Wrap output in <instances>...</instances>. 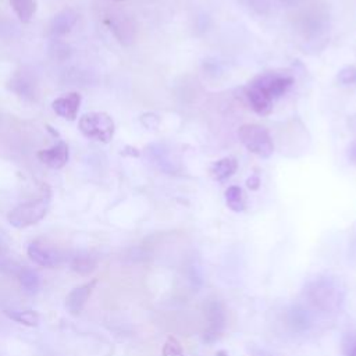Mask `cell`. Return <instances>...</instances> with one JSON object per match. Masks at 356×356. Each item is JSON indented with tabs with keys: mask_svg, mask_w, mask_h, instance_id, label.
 Here are the masks:
<instances>
[{
	"mask_svg": "<svg viewBox=\"0 0 356 356\" xmlns=\"http://www.w3.org/2000/svg\"><path fill=\"white\" fill-rule=\"evenodd\" d=\"M305 296L310 305L323 312H334L342 302L339 285L330 277H317L305 286Z\"/></svg>",
	"mask_w": 356,
	"mask_h": 356,
	"instance_id": "1",
	"label": "cell"
},
{
	"mask_svg": "<svg viewBox=\"0 0 356 356\" xmlns=\"http://www.w3.org/2000/svg\"><path fill=\"white\" fill-rule=\"evenodd\" d=\"M78 128L88 139L102 143H108L115 132L113 118L103 111L85 113L78 121Z\"/></svg>",
	"mask_w": 356,
	"mask_h": 356,
	"instance_id": "2",
	"label": "cell"
},
{
	"mask_svg": "<svg viewBox=\"0 0 356 356\" xmlns=\"http://www.w3.org/2000/svg\"><path fill=\"white\" fill-rule=\"evenodd\" d=\"M49 203H50L49 193L43 195L39 199L21 203L8 213L7 220L15 228H26V227L35 225L46 216L49 210Z\"/></svg>",
	"mask_w": 356,
	"mask_h": 356,
	"instance_id": "3",
	"label": "cell"
},
{
	"mask_svg": "<svg viewBox=\"0 0 356 356\" xmlns=\"http://www.w3.org/2000/svg\"><path fill=\"white\" fill-rule=\"evenodd\" d=\"M239 139L242 145L259 157L267 159L274 152V143L268 131L259 124H245L239 128Z\"/></svg>",
	"mask_w": 356,
	"mask_h": 356,
	"instance_id": "4",
	"label": "cell"
},
{
	"mask_svg": "<svg viewBox=\"0 0 356 356\" xmlns=\"http://www.w3.org/2000/svg\"><path fill=\"white\" fill-rule=\"evenodd\" d=\"M204 318L206 328L203 331V341L206 343H213L221 337L227 321L225 309L218 299H210L206 302Z\"/></svg>",
	"mask_w": 356,
	"mask_h": 356,
	"instance_id": "5",
	"label": "cell"
},
{
	"mask_svg": "<svg viewBox=\"0 0 356 356\" xmlns=\"http://www.w3.org/2000/svg\"><path fill=\"white\" fill-rule=\"evenodd\" d=\"M293 83V79L286 75H280V74H263L256 76L250 86L259 89L261 93H264L267 97L277 99L282 96L289 86Z\"/></svg>",
	"mask_w": 356,
	"mask_h": 356,
	"instance_id": "6",
	"label": "cell"
},
{
	"mask_svg": "<svg viewBox=\"0 0 356 356\" xmlns=\"http://www.w3.org/2000/svg\"><path fill=\"white\" fill-rule=\"evenodd\" d=\"M26 253L33 263H36L38 266H42V267H47V268H54L56 266H58L63 261V257H64L58 249H56L50 243L39 241V239L32 241L28 245Z\"/></svg>",
	"mask_w": 356,
	"mask_h": 356,
	"instance_id": "7",
	"label": "cell"
},
{
	"mask_svg": "<svg viewBox=\"0 0 356 356\" xmlns=\"http://www.w3.org/2000/svg\"><path fill=\"white\" fill-rule=\"evenodd\" d=\"M104 22L120 43L128 46L135 40V25L125 14L111 13L104 18Z\"/></svg>",
	"mask_w": 356,
	"mask_h": 356,
	"instance_id": "8",
	"label": "cell"
},
{
	"mask_svg": "<svg viewBox=\"0 0 356 356\" xmlns=\"http://www.w3.org/2000/svg\"><path fill=\"white\" fill-rule=\"evenodd\" d=\"M8 88L25 100H33L38 96V81L31 71H17L8 82Z\"/></svg>",
	"mask_w": 356,
	"mask_h": 356,
	"instance_id": "9",
	"label": "cell"
},
{
	"mask_svg": "<svg viewBox=\"0 0 356 356\" xmlns=\"http://www.w3.org/2000/svg\"><path fill=\"white\" fill-rule=\"evenodd\" d=\"M96 284H97V280H90L89 282L75 286L74 289H71L68 292V295L65 296V309L70 314L76 316L82 312V309L85 307L86 302L89 300Z\"/></svg>",
	"mask_w": 356,
	"mask_h": 356,
	"instance_id": "10",
	"label": "cell"
},
{
	"mask_svg": "<svg viewBox=\"0 0 356 356\" xmlns=\"http://www.w3.org/2000/svg\"><path fill=\"white\" fill-rule=\"evenodd\" d=\"M70 157L68 145L64 140H58L51 147L42 149L38 152V159L53 170L63 168Z\"/></svg>",
	"mask_w": 356,
	"mask_h": 356,
	"instance_id": "11",
	"label": "cell"
},
{
	"mask_svg": "<svg viewBox=\"0 0 356 356\" xmlns=\"http://www.w3.org/2000/svg\"><path fill=\"white\" fill-rule=\"evenodd\" d=\"M82 102V96L78 92H71L53 100L51 107L54 113L68 121H74L78 115V110Z\"/></svg>",
	"mask_w": 356,
	"mask_h": 356,
	"instance_id": "12",
	"label": "cell"
},
{
	"mask_svg": "<svg viewBox=\"0 0 356 356\" xmlns=\"http://www.w3.org/2000/svg\"><path fill=\"white\" fill-rule=\"evenodd\" d=\"M76 21H78V14L74 8H71V7L63 8L51 18L50 25H49V32L53 38L64 36L68 32H71V29L74 28Z\"/></svg>",
	"mask_w": 356,
	"mask_h": 356,
	"instance_id": "13",
	"label": "cell"
},
{
	"mask_svg": "<svg viewBox=\"0 0 356 356\" xmlns=\"http://www.w3.org/2000/svg\"><path fill=\"white\" fill-rule=\"evenodd\" d=\"M97 261L93 254L88 252H78L70 260V267L81 277H88L96 270Z\"/></svg>",
	"mask_w": 356,
	"mask_h": 356,
	"instance_id": "14",
	"label": "cell"
},
{
	"mask_svg": "<svg viewBox=\"0 0 356 356\" xmlns=\"http://www.w3.org/2000/svg\"><path fill=\"white\" fill-rule=\"evenodd\" d=\"M17 278H18L22 289L29 295L39 292V289L42 286V280H40V275L38 274V271H35L33 268L26 267V266H21V268L17 274Z\"/></svg>",
	"mask_w": 356,
	"mask_h": 356,
	"instance_id": "15",
	"label": "cell"
},
{
	"mask_svg": "<svg viewBox=\"0 0 356 356\" xmlns=\"http://www.w3.org/2000/svg\"><path fill=\"white\" fill-rule=\"evenodd\" d=\"M246 96L249 99L250 107L259 115H267L273 110V100L261 93L259 89L249 86V89L246 90Z\"/></svg>",
	"mask_w": 356,
	"mask_h": 356,
	"instance_id": "16",
	"label": "cell"
},
{
	"mask_svg": "<svg viewBox=\"0 0 356 356\" xmlns=\"http://www.w3.org/2000/svg\"><path fill=\"white\" fill-rule=\"evenodd\" d=\"M236 167H238V163L234 157H224L217 160L211 165L210 172L216 181H225L236 171Z\"/></svg>",
	"mask_w": 356,
	"mask_h": 356,
	"instance_id": "17",
	"label": "cell"
},
{
	"mask_svg": "<svg viewBox=\"0 0 356 356\" xmlns=\"http://www.w3.org/2000/svg\"><path fill=\"white\" fill-rule=\"evenodd\" d=\"M4 314L13 321L26 325V327H38L40 323V316L36 310H4Z\"/></svg>",
	"mask_w": 356,
	"mask_h": 356,
	"instance_id": "18",
	"label": "cell"
},
{
	"mask_svg": "<svg viewBox=\"0 0 356 356\" xmlns=\"http://www.w3.org/2000/svg\"><path fill=\"white\" fill-rule=\"evenodd\" d=\"M310 323H312L310 316L303 307H299V306L291 307L288 313V324L292 327V330L305 331L309 328Z\"/></svg>",
	"mask_w": 356,
	"mask_h": 356,
	"instance_id": "19",
	"label": "cell"
},
{
	"mask_svg": "<svg viewBox=\"0 0 356 356\" xmlns=\"http://www.w3.org/2000/svg\"><path fill=\"white\" fill-rule=\"evenodd\" d=\"M19 268L21 264L17 263V260L11 256L7 245L3 243V241L0 239V273L17 277Z\"/></svg>",
	"mask_w": 356,
	"mask_h": 356,
	"instance_id": "20",
	"label": "cell"
},
{
	"mask_svg": "<svg viewBox=\"0 0 356 356\" xmlns=\"http://www.w3.org/2000/svg\"><path fill=\"white\" fill-rule=\"evenodd\" d=\"M10 4L21 22H29L36 11V0H10Z\"/></svg>",
	"mask_w": 356,
	"mask_h": 356,
	"instance_id": "21",
	"label": "cell"
},
{
	"mask_svg": "<svg viewBox=\"0 0 356 356\" xmlns=\"http://www.w3.org/2000/svg\"><path fill=\"white\" fill-rule=\"evenodd\" d=\"M149 156L154 164L159 165V168L164 171H171L172 170V161L168 157L167 149L161 145H152L149 147Z\"/></svg>",
	"mask_w": 356,
	"mask_h": 356,
	"instance_id": "22",
	"label": "cell"
},
{
	"mask_svg": "<svg viewBox=\"0 0 356 356\" xmlns=\"http://www.w3.org/2000/svg\"><path fill=\"white\" fill-rule=\"evenodd\" d=\"M225 202L232 211L239 213L245 210V196L242 189L236 185H232L225 191Z\"/></svg>",
	"mask_w": 356,
	"mask_h": 356,
	"instance_id": "23",
	"label": "cell"
},
{
	"mask_svg": "<svg viewBox=\"0 0 356 356\" xmlns=\"http://www.w3.org/2000/svg\"><path fill=\"white\" fill-rule=\"evenodd\" d=\"M161 356H185L179 341L175 337H167L161 349Z\"/></svg>",
	"mask_w": 356,
	"mask_h": 356,
	"instance_id": "24",
	"label": "cell"
},
{
	"mask_svg": "<svg viewBox=\"0 0 356 356\" xmlns=\"http://www.w3.org/2000/svg\"><path fill=\"white\" fill-rule=\"evenodd\" d=\"M341 350L345 356H356V332H346L342 337Z\"/></svg>",
	"mask_w": 356,
	"mask_h": 356,
	"instance_id": "25",
	"label": "cell"
},
{
	"mask_svg": "<svg viewBox=\"0 0 356 356\" xmlns=\"http://www.w3.org/2000/svg\"><path fill=\"white\" fill-rule=\"evenodd\" d=\"M337 81L341 85H352L356 82V67L353 65H348L345 68H342L338 75H337Z\"/></svg>",
	"mask_w": 356,
	"mask_h": 356,
	"instance_id": "26",
	"label": "cell"
},
{
	"mask_svg": "<svg viewBox=\"0 0 356 356\" xmlns=\"http://www.w3.org/2000/svg\"><path fill=\"white\" fill-rule=\"evenodd\" d=\"M248 350H249L250 356H275L271 352H268V350H266V349H263L260 346H256L253 343L248 346Z\"/></svg>",
	"mask_w": 356,
	"mask_h": 356,
	"instance_id": "27",
	"label": "cell"
},
{
	"mask_svg": "<svg viewBox=\"0 0 356 356\" xmlns=\"http://www.w3.org/2000/svg\"><path fill=\"white\" fill-rule=\"evenodd\" d=\"M246 185L249 189L252 191H257L260 186V177L257 174H252L248 179H246Z\"/></svg>",
	"mask_w": 356,
	"mask_h": 356,
	"instance_id": "28",
	"label": "cell"
},
{
	"mask_svg": "<svg viewBox=\"0 0 356 356\" xmlns=\"http://www.w3.org/2000/svg\"><path fill=\"white\" fill-rule=\"evenodd\" d=\"M348 157H349L350 163L356 165V140L349 145V147H348Z\"/></svg>",
	"mask_w": 356,
	"mask_h": 356,
	"instance_id": "29",
	"label": "cell"
},
{
	"mask_svg": "<svg viewBox=\"0 0 356 356\" xmlns=\"http://www.w3.org/2000/svg\"><path fill=\"white\" fill-rule=\"evenodd\" d=\"M111 1H117V3H120V1H125V0H111Z\"/></svg>",
	"mask_w": 356,
	"mask_h": 356,
	"instance_id": "30",
	"label": "cell"
}]
</instances>
